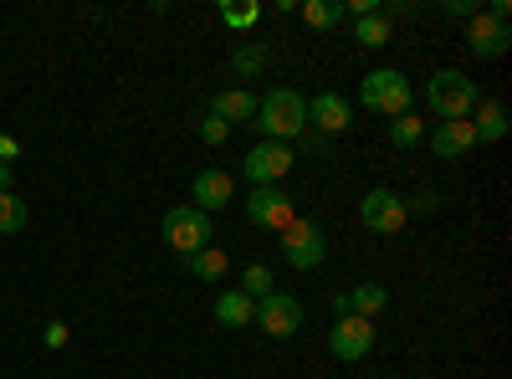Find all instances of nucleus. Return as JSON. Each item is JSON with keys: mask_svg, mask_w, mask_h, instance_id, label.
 <instances>
[{"mask_svg": "<svg viewBox=\"0 0 512 379\" xmlns=\"http://www.w3.org/2000/svg\"><path fill=\"white\" fill-rule=\"evenodd\" d=\"M256 134L272 144H297L308 134V98L292 88H272L267 98H256Z\"/></svg>", "mask_w": 512, "mask_h": 379, "instance_id": "nucleus-1", "label": "nucleus"}, {"mask_svg": "<svg viewBox=\"0 0 512 379\" xmlns=\"http://www.w3.org/2000/svg\"><path fill=\"white\" fill-rule=\"evenodd\" d=\"M425 103H431V113L441 123H456V118H472V108L482 103V88L466 72L456 67H441L431 82H425Z\"/></svg>", "mask_w": 512, "mask_h": 379, "instance_id": "nucleus-2", "label": "nucleus"}, {"mask_svg": "<svg viewBox=\"0 0 512 379\" xmlns=\"http://www.w3.org/2000/svg\"><path fill=\"white\" fill-rule=\"evenodd\" d=\"M359 103L379 118H405L410 113V77L400 67H374L359 77Z\"/></svg>", "mask_w": 512, "mask_h": 379, "instance_id": "nucleus-3", "label": "nucleus"}, {"mask_svg": "<svg viewBox=\"0 0 512 379\" xmlns=\"http://www.w3.org/2000/svg\"><path fill=\"white\" fill-rule=\"evenodd\" d=\"M246 221L256 226V231H287L292 221H297V205H292V195L282 190V185H256V190H246Z\"/></svg>", "mask_w": 512, "mask_h": 379, "instance_id": "nucleus-4", "label": "nucleus"}, {"mask_svg": "<svg viewBox=\"0 0 512 379\" xmlns=\"http://www.w3.org/2000/svg\"><path fill=\"white\" fill-rule=\"evenodd\" d=\"M210 236H216V226H210L205 210L195 205H175V210H164V241L180 251V257H195V251L210 246Z\"/></svg>", "mask_w": 512, "mask_h": 379, "instance_id": "nucleus-5", "label": "nucleus"}, {"mask_svg": "<svg viewBox=\"0 0 512 379\" xmlns=\"http://www.w3.org/2000/svg\"><path fill=\"white\" fill-rule=\"evenodd\" d=\"M292 164H297V149H292V144L262 139V144L241 159V175L251 180V190H256V185H282V180L292 175Z\"/></svg>", "mask_w": 512, "mask_h": 379, "instance_id": "nucleus-6", "label": "nucleus"}, {"mask_svg": "<svg viewBox=\"0 0 512 379\" xmlns=\"http://www.w3.org/2000/svg\"><path fill=\"white\" fill-rule=\"evenodd\" d=\"M282 257H287V267H297V272H318L323 257H328V241H323L318 221L297 216V221L282 231Z\"/></svg>", "mask_w": 512, "mask_h": 379, "instance_id": "nucleus-7", "label": "nucleus"}, {"mask_svg": "<svg viewBox=\"0 0 512 379\" xmlns=\"http://www.w3.org/2000/svg\"><path fill=\"white\" fill-rule=\"evenodd\" d=\"M359 221L374 231V236H400V226L410 221V205L395 195V190H369L359 200Z\"/></svg>", "mask_w": 512, "mask_h": 379, "instance_id": "nucleus-8", "label": "nucleus"}, {"mask_svg": "<svg viewBox=\"0 0 512 379\" xmlns=\"http://www.w3.org/2000/svg\"><path fill=\"white\" fill-rule=\"evenodd\" d=\"M369 349H374V323L369 318H333V328H328V354L333 359H344V364H359V359H369Z\"/></svg>", "mask_w": 512, "mask_h": 379, "instance_id": "nucleus-9", "label": "nucleus"}, {"mask_svg": "<svg viewBox=\"0 0 512 379\" xmlns=\"http://www.w3.org/2000/svg\"><path fill=\"white\" fill-rule=\"evenodd\" d=\"M256 328H262L267 339H292V333L303 328V303L287 298V292H272V298L256 303Z\"/></svg>", "mask_w": 512, "mask_h": 379, "instance_id": "nucleus-10", "label": "nucleus"}, {"mask_svg": "<svg viewBox=\"0 0 512 379\" xmlns=\"http://www.w3.org/2000/svg\"><path fill=\"white\" fill-rule=\"evenodd\" d=\"M466 47H472V57H482V62H497L512 47V31L502 21H492L487 11H477L472 21H466Z\"/></svg>", "mask_w": 512, "mask_h": 379, "instance_id": "nucleus-11", "label": "nucleus"}, {"mask_svg": "<svg viewBox=\"0 0 512 379\" xmlns=\"http://www.w3.org/2000/svg\"><path fill=\"white\" fill-rule=\"evenodd\" d=\"M349 123H354V108H349L344 93H318V98H308V129H313V134L333 139V134H344Z\"/></svg>", "mask_w": 512, "mask_h": 379, "instance_id": "nucleus-12", "label": "nucleus"}, {"mask_svg": "<svg viewBox=\"0 0 512 379\" xmlns=\"http://www.w3.org/2000/svg\"><path fill=\"white\" fill-rule=\"evenodd\" d=\"M195 210H205V216H216V210L236 205V180L226 170H200L195 175V195H190Z\"/></svg>", "mask_w": 512, "mask_h": 379, "instance_id": "nucleus-13", "label": "nucleus"}, {"mask_svg": "<svg viewBox=\"0 0 512 379\" xmlns=\"http://www.w3.org/2000/svg\"><path fill=\"white\" fill-rule=\"evenodd\" d=\"M425 139H431V149L441 159H466L477 149V134H472V123L456 118V123H436V129H425Z\"/></svg>", "mask_w": 512, "mask_h": 379, "instance_id": "nucleus-14", "label": "nucleus"}, {"mask_svg": "<svg viewBox=\"0 0 512 379\" xmlns=\"http://www.w3.org/2000/svg\"><path fill=\"white\" fill-rule=\"evenodd\" d=\"M472 134H477V144H502L507 139V103H497V98H482L477 108H472Z\"/></svg>", "mask_w": 512, "mask_h": 379, "instance_id": "nucleus-15", "label": "nucleus"}, {"mask_svg": "<svg viewBox=\"0 0 512 379\" xmlns=\"http://www.w3.org/2000/svg\"><path fill=\"white\" fill-rule=\"evenodd\" d=\"M216 323L221 328H246V323H256V303L246 298L241 287H226L216 298Z\"/></svg>", "mask_w": 512, "mask_h": 379, "instance_id": "nucleus-16", "label": "nucleus"}, {"mask_svg": "<svg viewBox=\"0 0 512 379\" xmlns=\"http://www.w3.org/2000/svg\"><path fill=\"white\" fill-rule=\"evenodd\" d=\"M344 298H349V313L354 318H379L384 308H390V287H379V282H359V287H349L344 292Z\"/></svg>", "mask_w": 512, "mask_h": 379, "instance_id": "nucleus-17", "label": "nucleus"}, {"mask_svg": "<svg viewBox=\"0 0 512 379\" xmlns=\"http://www.w3.org/2000/svg\"><path fill=\"white\" fill-rule=\"evenodd\" d=\"M180 267H185L195 282H221V277L231 272V262H226L221 246H205V251H195V257H180Z\"/></svg>", "mask_w": 512, "mask_h": 379, "instance_id": "nucleus-18", "label": "nucleus"}, {"mask_svg": "<svg viewBox=\"0 0 512 379\" xmlns=\"http://www.w3.org/2000/svg\"><path fill=\"white\" fill-rule=\"evenodd\" d=\"M210 113L226 118V123H251V118H256V98H251L246 88H226V93L210 98Z\"/></svg>", "mask_w": 512, "mask_h": 379, "instance_id": "nucleus-19", "label": "nucleus"}, {"mask_svg": "<svg viewBox=\"0 0 512 379\" xmlns=\"http://www.w3.org/2000/svg\"><path fill=\"white\" fill-rule=\"evenodd\" d=\"M354 41H359V47H369V52L390 47V41H395V21L384 16V11H374V16H359V21H354Z\"/></svg>", "mask_w": 512, "mask_h": 379, "instance_id": "nucleus-20", "label": "nucleus"}, {"mask_svg": "<svg viewBox=\"0 0 512 379\" xmlns=\"http://www.w3.org/2000/svg\"><path fill=\"white\" fill-rule=\"evenodd\" d=\"M26 221H31V205L16 190H6V195H0V236H21Z\"/></svg>", "mask_w": 512, "mask_h": 379, "instance_id": "nucleus-21", "label": "nucleus"}, {"mask_svg": "<svg viewBox=\"0 0 512 379\" xmlns=\"http://www.w3.org/2000/svg\"><path fill=\"white\" fill-rule=\"evenodd\" d=\"M297 16H303L313 31H333L338 21H344V11H338V0H303V6H297Z\"/></svg>", "mask_w": 512, "mask_h": 379, "instance_id": "nucleus-22", "label": "nucleus"}, {"mask_svg": "<svg viewBox=\"0 0 512 379\" xmlns=\"http://www.w3.org/2000/svg\"><path fill=\"white\" fill-rule=\"evenodd\" d=\"M241 292L251 303H262V298H272L277 292V277H272V267H262V262H251L246 272H241Z\"/></svg>", "mask_w": 512, "mask_h": 379, "instance_id": "nucleus-23", "label": "nucleus"}, {"mask_svg": "<svg viewBox=\"0 0 512 379\" xmlns=\"http://www.w3.org/2000/svg\"><path fill=\"white\" fill-rule=\"evenodd\" d=\"M420 139H425V123H420L415 113H405V118L390 123V144H395V149H415Z\"/></svg>", "mask_w": 512, "mask_h": 379, "instance_id": "nucleus-24", "label": "nucleus"}, {"mask_svg": "<svg viewBox=\"0 0 512 379\" xmlns=\"http://www.w3.org/2000/svg\"><path fill=\"white\" fill-rule=\"evenodd\" d=\"M231 67H236V77H262L267 72V47H236Z\"/></svg>", "mask_w": 512, "mask_h": 379, "instance_id": "nucleus-25", "label": "nucleus"}, {"mask_svg": "<svg viewBox=\"0 0 512 379\" xmlns=\"http://www.w3.org/2000/svg\"><path fill=\"white\" fill-rule=\"evenodd\" d=\"M221 21L231 31H251L256 21H262V6H221Z\"/></svg>", "mask_w": 512, "mask_h": 379, "instance_id": "nucleus-26", "label": "nucleus"}, {"mask_svg": "<svg viewBox=\"0 0 512 379\" xmlns=\"http://www.w3.org/2000/svg\"><path fill=\"white\" fill-rule=\"evenodd\" d=\"M200 139H205L210 149H221V144L231 139V123H226V118H216V113H205V118H200Z\"/></svg>", "mask_w": 512, "mask_h": 379, "instance_id": "nucleus-27", "label": "nucleus"}, {"mask_svg": "<svg viewBox=\"0 0 512 379\" xmlns=\"http://www.w3.org/2000/svg\"><path fill=\"white\" fill-rule=\"evenodd\" d=\"M41 339H47V349H67V323H62V318H52L47 328H41Z\"/></svg>", "mask_w": 512, "mask_h": 379, "instance_id": "nucleus-28", "label": "nucleus"}, {"mask_svg": "<svg viewBox=\"0 0 512 379\" xmlns=\"http://www.w3.org/2000/svg\"><path fill=\"white\" fill-rule=\"evenodd\" d=\"M297 144H303V154H313V159H328V139H323V134H313V129H308L303 139H297Z\"/></svg>", "mask_w": 512, "mask_h": 379, "instance_id": "nucleus-29", "label": "nucleus"}, {"mask_svg": "<svg viewBox=\"0 0 512 379\" xmlns=\"http://www.w3.org/2000/svg\"><path fill=\"white\" fill-rule=\"evenodd\" d=\"M441 11H446V16H461V21H472V16H477L482 6H477V0H446Z\"/></svg>", "mask_w": 512, "mask_h": 379, "instance_id": "nucleus-30", "label": "nucleus"}, {"mask_svg": "<svg viewBox=\"0 0 512 379\" xmlns=\"http://www.w3.org/2000/svg\"><path fill=\"white\" fill-rule=\"evenodd\" d=\"M16 154H21V144H16L11 134H0V164H11Z\"/></svg>", "mask_w": 512, "mask_h": 379, "instance_id": "nucleus-31", "label": "nucleus"}, {"mask_svg": "<svg viewBox=\"0 0 512 379\" xmlns=\"http://www.w3.org/2000/svg\"><path fill=\"white\" fill-rule=\"evenodd\" d=\"M11 185H16V175H11V164H0V195H6Z\"/></svg>", "mask_w": 512, "mask_h": 379, "instance_id": "nucleus-32", "label": "nucleus"}]
</instances>
